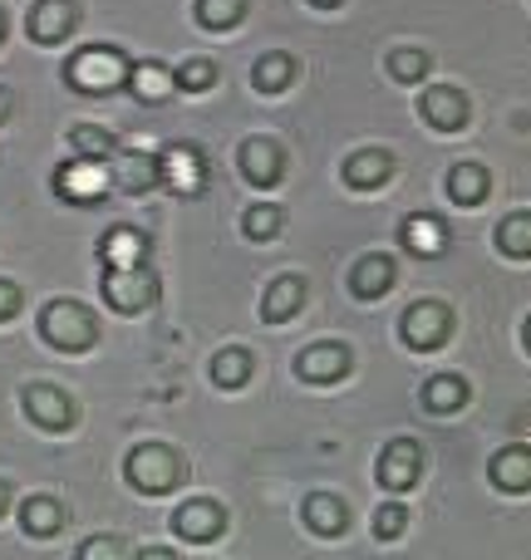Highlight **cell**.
Instances as JSON below:
<instances>
[{
  "mask_svg": "<svg viewBox=\"0 0 531 560\" xmlns=\"http://www.w3.org/2000/svg\"><path fill=\"white\" fill-rule=\"evenodd\" d=\"M399 246H404L408 256H443L448 252V226L443 217H428V212H408L404 222H399Z\"/></svg>",
  "mask_w": 531,
  "mask_h": 560,
  "instance_id": "17",
  "label": "cell"
},
{
  "mask_svg": "<svg viewBox=\"0 0 531 560\" xmlns=\"http://www.w3.org/2000/svg\"><path fill=\"white\" fill-rule=\"evenodd\" d=\"M128 74H134V59L118 45H84L65 59V84L84 98H104L114 89H128Z\"/></svg>",
  "mask_w": 531,
  "mask_h": 560,
  "instance_id": "1",
  "label": "cell"
},
{
  "mask_svg": "<svg viewBox=\"0 0 531 560\" xmlns=\"http://www.w3.org/2000/svg\"><path fill=\"white\" fill-rule=\"evenodd\" d=\"M74 560H134V551H128L124 536H89Z\"/></svg>",
  "mask_w": 531,
  "mask_h": 560,
  "instance_id": "35",
  "label": "cell"
},
{
  "mask_svg": "<svg viewBox=\"0 0 531 560\" xmlns=\"http://www.w3.org/2000/svg\"><path fill=\"white\" fill-rule=\"evenodd\" d=\"M158 167H163V187L173 197H203L207 177H212L207 153L197 143H168L163 153H158Z\"/></svg>",
  "mask_w": 531,
  "mask_h": 560,
  "instance_id": "7",
  "label": "cell"
},
{
  "mask_svg": "<svg viewBox=\"0 0 531 560\" xmlns=\"http://www.w3.org/2000/svg\"><path fill=\"white\" fill-rule=\"evenodd\" d=\"M305 5H315V10H339L345 0H305Z\"/></svg>",
  "mask_w": 531,
  "mask_h": 560,
  "instance_id": "40",
  "label": "cell"
},
{
  "mask_svg": "<svg viewBox=\"0 0 531 560\" xmlns=\"http://www.w3.org/2000/svg\"><path fill=\"white\" fill-rule=\"evenodd\" d=\"M487 187H493V177H487L483 163H458L453 173H448V197H453L458 207H483Z\"/></svg>",
  "mask_w": 531,
  "mask_h": 560,
  "instance_id": "26",
  "label": "cell"
},
{
  "mask_svg": "<svg viewBox=\"0 0 531 560\" xmlns=\"http://www.w3.org/2000/svg\"><path fill=\"white\" fill-rule=\"evenodd\" d=\"M428 69H434L428 49H394V55H389V74H394L399 84H418V79H428Z\"/></svg>",
  "mask_w": 531,
  "mask_h": 560,
  "instance_id": "34",
  "label": "cell"
},
{
  "mask_svg": "<svg viewBox=\"0 0 531 560\" xmlns=\"http://www.w3.org/2000/svg\"><path fill=\"white\" fill-rule=\"evenodd\" d=\"M134 560H183V556L168 551V546H143V551H134Z\"/></svg>",
  "mask_w": 531,
  "mask_h": 560,
  "instance_id": "38",
  "label": "cell"
},
{
  "mask_svg": "<svg viewBox=\"0 0 531 560\" xmlns=\"http://www.w3.org/2000/svg\"><path fill=\"white\" fill-rule=\"evenodd\" d=\"M193 15L203 30H236L246 20V0H197Z\"/></svg>",
  "mask_w": 531,
  "mask_h": 560,
  "instance_id": "32",
  "label": "cell"
},
{
  "mask_svg": "<svg viewBox=\"0 0 531 560\" xmlns=\"http://www.w3.org/2000/svg\"><path fill=\"white\" fill-rule=\"evenodd\" d=\"M374 477L384 492H408V487H418V477H424V447H418L414 438H394V443L379 453Z\"/></svg>",
  "mask_w": 531,
  "mask_h": 560,
  "instance_id": "9",
  "label": "cell"
},
{
  "mask_svg": "<svg viewBox=\"0 0 531 560\" xmlns=\"http://www.w3.org/2000/svg\"><path fill=\"white\" fill-rule=\"evenodd\" d=\"M467 398H473V388H467V378H458V374H434L424 384V408L428 413H458Z\"/></svg>",
  "mask_w": 531,
  "mask_h": 560,
  "instance_id": "28",
  "label": "cell"
},
{
  "mask_svg": "<svg viewBox=\"0 0 531 560\" xmlns=\"http://www.w3.org/2000/svg\"><path fill=\"white\" fill-rule=\"evenodd\" d=\"M522 345H527V354H531V315H527V325H522Z\"/></svg>",
  "mask_w": 531,
  "mask_h": 560,
  "instance_id": "42",
  "label": "cell"
},
{
  "mask_svg": "<svg viewBox=\"0 0 531 560\" xmlns=\"http://www.w3.org/2000/svg\"><path fill=\"white\" fill-rule=\"evenodd\" d=\"M20 532H25L30 541L59 536L65 532V506H59L55 497H25V502H20Z\"/></svg>",
  "mask_w": 531,
  "mask_h": 560,
  "instance_id": "23",
  "label": "cell"
},
{
  "mask_svg": "<svg viewBox=\"0 0 531 560\" xmlns=\"http://www.w3.org/2000/svg\"><path fill=\"white\" fill-rule=\"evenodd\" d=\"M296 79H300V59L286 55V49H270V55H262V59L252 65L256 94H286Z\"/></svg>",
  "mask_w": 531,
  "mask_h": 560,
  "instance_id": "24",
  "label": "cell"
},
{
  "mask_svg": "<svg viewBox=\"0 0 531 560\" xmlns=\"http://www.w3.org/2000/svg\"><path fill=\"white\" fill-rule=\"evenodd\" d=\"M242 232L252 236V242H276L280 232H286V207L276 202H252L242 212Z\"/></svg>",
  "mask_w": 531,
  "mask_h": 560,
  "instance_id": "31",
  "label": "cell"
},
{
  "mask_svg": "<svg viewBox=\"0 0 531 560\" xmlns=\"http://www.w3.org/2000/svg\"><path fill=\"white\" fill-rule=\"evenodd\" d=\"M236 167H242L246 183L266 192V187H276L280 177H286V148L266 133H252L242 148H236Z\"/></svg>",
  "mask_w": 531,
  "mask_h": 560,
  "instance_id": "10",
  "label": "cell"
},
{
  "mask_svg": "<svg viewBox=\"0 0 531 560\" xmlns=\"http://www.w3.org/2000/svg\"><path fill=\"white\" fill-rule=\"evenodd\" d=\"M39 339H45L49 349H59V354H89L99 339V319L89 305H79V300H49L45 310H39Z\"/></svg>",
  "mask_w": 531,
  "mask_h": 560,
  "instance_id": "3",
  "label": "cell"
},
{
  "mask_svg": "<svg viewBox=\"0 0 531 560\" xmlns=\"http://www.w3.org/2000/svg\"><path fill=\"white\" fill-rule=\"evenodd\" d=\"M124 477L134 492L143 497H168L187 482V457L168 443H138L134 453L124 457Z\"/></svg>",
  "mask_w": 531,
  "mask_h": 560,
  "instance_id": "2",
  "label": "cell"
},
{
  "mask_svg": "<svg viewBox=\"0 0 531 560\" xmlns=\"http://www.w3.org/2000/svg\"><path fill=\"white\" fill-rule=\"evenodd\" d=\"M487 482L507 497L531 492V447L512 443V447H503V453H493V463H487Z\"/></svg>",
  "mask_w": 531,
  "mask_h": 560,
  "instance_id": "18",
  "label": "cell"
},
{
  "mask_svg": "<svg viewBox=\"0 0 531 560\" xmlns=\"http://www.w3.org/2000/svg\"><path fill=\"white\" fill-rule=\"evenodd\" d=\"M10 512V482H0V516Z\"/></svg>",
  "mask_w": 531,
  "mask_h": 560,
  "instance_id": "41",
  "label": "cell"
},
{
  "mask_svg": "<svg viewBox=\"0 0 531 560\" xmlns=\"http://www.w3.org/2000/svg\"><path fill=\"white\" fill-rule=\"evenodd\" d=\"M394 285H399V261L389 252H369L349 266V290H355L359 300H379Z\"/></svg>",
  "mask_w": 531,
  "mask_h": 560,
  "instance_id": "16",
  "label": "cell"
},
{
  "mask_svg": "<svg viewBox=\"0 0 531 560\" xmlns=\"http://www.w3.org/2000/svg\"><path fill=\"white\" fill-rule=\"evenodd\" d=\"M20 408H25V418L35 428H45V433H69L79 418L74 398H69L59 384H25L20 388Z\"/></svg>",
  "mask_w": 531,
  "mask_h": 560,
  "instance_id": "8",
  "label": "cell"
},
{
  "mask_svg": "<svg viewBox=\"0 0 531 560\" xmlns=\"http://www.w3.org/2000/svg\"><path fill=\"white\" fill-rule=\"evenodd\" d=\"M15 315H20V285L15 280H0V325Z\"/></svg>",
  "mask_w": 531,
  "mask_h": 560,
  "instance_id": "37",
  "label": "cell"
},
{
  "mask_svg": "<svg viewBox=\"0 0 531 560\" xmlns=\"http://www.w3.org/2000/svg\"><path fill=\"white\" fill-rule=\"evenodd\" d=\"M305 305V276H276L262 295V319L266 325H286Z\"/></svg>",
  "mask_w": 531,
  "mask_h": 560,
  "instance_id": "22",
  "label": "cell"
},
{
  "mask_svg": "<svg viewBox=\"0 0 531 560\" xmlns=\"http://www.w3.org/2000/svg\"><path fill=\"white\" fill-rule=\"evenodd\" d=\"M10 114H15V94L0 84V124H10Z\"/></svg>",
  "mask_w": 531,
  "mask_h": 560,
  "instance_id": "39",
  "label": "cell"
},
{
  "mask_svg": "<svg viewBox=\"0 0 531 560\" xmlns=\"http://www.w3.org/2000/svg\"><path fill=\"white\" fill-rule=\"evenodd\" d=\"M5 30H10V15H5V10H0V45H5Z\"/></svg>",
  "mask_w": 531,
  "mask_h": 560,
  "instance_id": "43",
  "label": "cell"
},
{
  "mask_svg": "<svg viewBox=\"0 0 531 560\" xmlns=\"http://www.w3.org/2000/svg\"><path fill=\"white\" fill-rule=\"evenodd\" d=\"M448 335H453V310H448L443 300H414V305L404 310V319H399V339H404L408 349H418V354L443 349Z\"/></svg>",
  "mask_w": 531,
  "mask_h": 560,
  "instance_id": "6",
  "label": "cell"
},
{
  "mask_svg": "<svg viewBox=\"0 0 531 560\" xmlns=\"http://www.w3.org/2000/svg\"><path fill=\"white\" fill-rule=\"evenodd\" d=\"M69 148H74L79 158H94V163H114V153H118L114 133L99 128V124H74L69 128Z\"/></svg>",
  "mask_w": 531,
  "mask_h": 560,
  "instance_id": "29",
  "label": "cell"
},
{
  "mask_svg": "<svg viewBox=\"0 0 531 560\" xmlns=\"http://www.w3.org/2000/svg\"><path fill=\"white\" fill-rule=\"evenodd\" d=\"M389 177H394V153H384V148H359V153L345 158V183L359 187V192H374Z\"/></svg>",
  "mask_w": 531,
  "mask_h": 560,
  "instance_id": "21",
  "label": "cell"
},
{
  "mask_svg": "<svg viewBox=\"0 0 531 560\" xmlns=\"http://www.w3.org/2000/svg\"><path fill=\"white\" fill-rule=\"evenodd\" d=\"M99 295H104V305L118 310V315H143V310L158 305V271H148V261L143 266H104Z\"/></svg>",
  "mask_w": 531,
  "mask_h": 560,
  "instance_id": "5",
  "label": "cell"
},
{
  "mask_svg": "<svg viewBox=\"0 0 531 560\" xmlns=\"http://www.w3.org/2000/svg\"><path fill=\"white\" fill-rule=\"evenodd\" d=\"M49 187H55L59 202L69 207H99L108 192H114V167L94 163V158H65V163L49 173Z\"/></svg>",
  "mask_w": 531,
  "mask_h": 560,
  "instance_id": "4",
  "label": "cell"
},
{
  "mask_svg": "<svg viewBox=\"0 0 531 560\" xmlns=\"http://www.w3.org/2000/svg\"><path fill=\"white\" fill-rule=\"evenodd\" d=\"M108 167H114V187L124 197H143V192H153V187H163L158 153H143V148H118Z\"/></svg>",
  "mask_w": 531,
  "mask_h": 560,
  "instance_id": "13",
  "label": "cell"
},
{
  "mask_svg": "<svg viewBox=\"0 0 531 560\" xmlns=\"http://www.w3.org/2000/svg\"><path fill=\"white\" fill-rule=\"evenodd\" d=\"M404 526H408V512L399 502H384L374 512V541H399L404 536Z\"/></svg>",
  "mask_w": 531,
  "mask_h": 560,
  "instance_id": "36",
  "label": "cell"
},
{
  "mask_svg": "<svg viewBox=\"0 0 531 560\" xmlns=\"http://www.w3.org/2000/svg\"><path fill=\"white\" fill-rule=\"evenodd\" d=\"M217 59H207V55H187L183 65H177V89L183 94H207V89H217Z\"/></svg>",
  "mask_w": 531,
  "mask_h": 560,
  "instance_id": "33",
  "label": "cell"
},
{
  "mask_svg": "<svg viewBox=\"0 0 531 560\" xmlns=\"http://www.w3.org/2000/svg\"><path fill=\"white\" fill-rule=\"evenodd\" d=\"M128 94L138 104H168L177 94V69H168L163 59H138L134 74H128Z\"/></svg>",
  "mask_w": 531,
  "mask_h": 560,
  "instance_id": "19",
  "label": "cell"
},
{
  "mask_svg": "<svg viewBox=\"0 0 531 560\" xmlns=\"http://www.w3.org/2000/svg\"><path fill=\"white\" fill-rule=\"evenodd\" d=\"M99 261L104 266H143L148 261V236L128 222L108 226V232L99 236Z\"/></svg>",
  "mask_w": 531,
  "mask_h": 560,
  "instance_id": "20",
  "label": "cell"
},
{
  "mask_svg": "<svg viewBox=\"0 0 531 560\" xmlns=\"http://www.w3.org/2000/svg\"><path fill=\"white\" fill-rule=\"evenodd\" d=\"M25 30L35 45H65L79 30V0H35L25 15Z\"/></svg>",
  "mask_w": 531,
  "mask_h": 560,
  "instance_id": "11",
  "label": "cell"
},
{
  "mask_svg": "<svg viewBox=\"0 0 531 560\" xmlns=\"http://www.w3.org/2000/svg\"><path fill=\"white\" fill-rule=\"evenodd\" d=\"M300 522H305L315 536H339L349 526V506L330 492H310L305 506H300Z\"/></svg>",
  "mask_w": 531,
  "mask_h": 560,
  "instance_id": "25",
  "label": "cell"
},
{
  "mask_svg": "<svg viewBox=\"0 0 531 560\" xmlns=\"http://www.w3.org/2000/svg\"><path fill=\"white\" fill-rule=\"evenodd\" d=\"M252 349L232 345V349H217L212 364H207V374H212L217 388H246V378H252Z\"/></svg>",
  "mask_w": 531,
  "mask_h": 560,
  "instance_id": "27",
  "label": "cell"
},
{
  "mask_svg": "<svg viewBox=\"0 0 531 560\" xmlns=\"http://www.w3.org/2000/svg\"><path fill=\"white\" fill-rule=\"evenodd\" d=\"M418 118H424L428 128H438V133H458V128H467V94L453 84H434L418 94Z\"/></svg>",
  "mask_w": 531,
  "mask_h": 560,
  "instance_id": "15",
  "label": "cell"
},
{
  "mask_svg": "<svg viewBox=\"0 0 531 560\" xmlns=\"http://www.w3.org/2000/svg\"><path fill=\"white\" fill-rule=\"evenodd\" d=\"M497 252L512 261H531V212H512L497 222Z\"/></svg>",
  "mask_w": 531,
  "mask_h": 560,
  "instance_id": "30",
  "label": "cell"
},
{
  "mask_svg": "<svg viewBox=\"0 0 531 560\" xmlns=\"http://www.w3.org/2000/svg\"><path fill=\"white\" fill-rule=\"evenodd\" d=\"M349 369H355V354H349V345H335V339L305 345L296 354V378H305V384H335Z\"/></svg>",
  "mask_w": 531,
  "mask_h": 560,
  "instance_id": "12",
  "label": "cell"
},
{
  "mask_svg": "<svg viewBox=\"0 0 531 560\" xmlns=\"http://www.w3.org/2000/svg\"><path fill=\"white\" fill-rule=\"evenodd\" d=\"M227 532V506L217 497H193L173 512V536L183 541H217Z\"/></svg>",
  "mask_w": 531,
  "mask_h": 560,
  "instance_id": "14",
  "label": "cell"
}]
</instances>
